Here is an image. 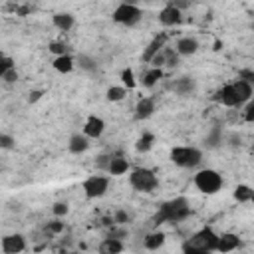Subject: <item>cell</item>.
<instances>
[{
	"label": "cell",
	"instance_id": "6da1fadb",
	"mask_svg": "<svg viewBox=\"0 0 254 254\" xmlns=\"http://www.w3.org/2000/svg\"><path fill=\"white\" fill-rule=\"evenodd\" d=\"M190 214L189 201L185 197H177L173 201H167L161 205L159 212L155 214L153 222L155 225H163V222H181Z\"/></svg>",
	"mask_w": 254,
	"mask_h": 254
},
{
	"label": "cell",
	"instance_id": "7a4b0ae2",
	"mask_svg": "<svg viewBox=\"0 0 254 254\" xmlns=\"http://www.w3.org/2000/svg\"><path fill=\"white\" fill-rule=\"evenodd\" d=\"M216 238L218 234H214L211 229H203L183 244V250L185 252H212L216 248Z\"/></svg>",
	"mask_w": 254,
	"mask_h": 254
},
{
	"label": "cell",
	"instance_id": "3957f363",
	"mask_svg": "<svg viewBox=\"0 0 254 254\" xmlns=\"http://www.w3.org/2000/svg\"><path fill=\"white\" fill-rule=\"evenodd\" d=\"M195 187L205 195H214L222 189V177L212 169H203L195 175Z\"/></svg>",
	"mask_w": 254,
	"mask_h": 254
},
{
	"label": "cell",
	"instance_id": "277c9868",
	"mask_svg": "<svg viewBox=\"0 0 254 254\" xmlns=\"http://www.w3.org/2000/svg\"><path fill=\"white\" fill-rule=\"evenodd\" d=\"M171 161L183 169H193L203 161V153L195 147H175L171 151Z\"/></svg>",
	"mask_w": 254,
	"mask_h": 254
},
{
	"label": "cell",
	"instance_id": "5b68a950",
	"mask_svg": "<svg viewBox=\"0 0 254 254\" xmlns=\"http://www.w3.org/2000/svg\"><path fill=\"white\" fill-rule=\"evenodd\" d=\"M129 183H131V187L135 190H139V193H153V190L157 189V185H159L155 173L149 171V169H141V167L131 171Z\"/></svg>",
	"mask_w": 254,
	"mask_h": 254
},
{
	"label": "cell",
	"instance_id": "8992f818",
	"mask_svg": "<svg viewBox=\"0 0 254 254\" xmlns=\"http://www.w3.org/2000/svg\"><path fill=\"white\" fill-rule=\"evenodd\" d=\"M141 16H143V12H141V8L137 6V4H119L115 10H113V20L117 22V24H125V26H133V24H137L139 20H141Z\"/></svg>",
	"mask_w": 254,
	"mask_h": 254
},
{
	"label": "cell",
	"instance_id": "52a82bcc",
	"mask_svg": "<svg viewBox=\"0 0 254 254\" xmlns=\"http://www.w3.org/2000/svg\"><path fill=\"white\" fill-rule=\"evenodd\" d=\"M84 193L87 199H100L107 193L109 189V179L107 177H102V175H91L89 179L84 181Z\"/></svg>",
	"mask_w": 254,
	"mask_h": 254
},
{
	"label": "cell",
	"instance_id": "ba28073f",
	"mask_svg": "<svg viewBox=\"0 0 254 254\" xmlns=\"http://www.w3.org/2000/svg\"><path fill=\"white\" fill-rule=\"evenodd\" d=\"M104 129H106V121L102 117L91 115V117H87V121L84 125V135H87L89 139H98V137H102Z\"/></svg>",
	"mask_w": 254,
	"mask_h": 254
},
{
	"label": "cell",
	"instance_id": "9c48e42d",
	"mask_svg": "<svg viewBox=\"0 0 254 254\" xmlns=\"http://www.w3.org/2000/svg\"><path fill=\"white\" fill-rule=\"evenodd\" d=\"M214 102H218V104H222V106H227V107H238V106H240V104H238V98H236V91H234V87H233V84H231V85H225L222 89H218L216 95H214Z\"/></svg>",
	"mask_w": 254,
	"mask_h": 254
},
{
	"label": "cell",
	"instance_id": "30bf717a",
	"mask_svg": "<svg viewBox=\"0 0 254 254\" xmlns=\"http://www.w3.org/2000/svg\"><path fill=\"white\" fill-rule=\"evenodd\" d=\"M240 246V238L236 236V234H233V233H225V234H220L218 238H216V252H233V250H236Z\"/></svg>",
	"mask_w": 254,
	"mask_h": 254
},
{
	"label": "cell",
	"instance_id": "8fae6325",
	"mask_svg": "<svg viewBox=\"0 0 254 254\" xmlns=\"http://www.w3.org/2000/svg\"><path fill=\"white\" fill-rule=\"evenodd\" d=\"M159 22L163 26H177L183 22V16H181V10L175 8V6H165L161 12H159Z\"/></svg>",
	"mask_w": 254,
	"mask_h": 254
},
{
	"label": "cell",
	"instance_id": "7c38bea8",
	"mask_svg": "<svg viewBox=\"0 0 254 254\" xmlns=\"http://www.w3.org/2000/svg\"><path fill=\"white\" fill-rule=\"evenodd\" d=\"M26 248V240L22 234H8L2 238V250L8 252V254H16V252H22Z\"/></svg>",
	"mask_w": 254,
	"mask_h": 254
},
{
	"label": "cell",
	"instance_id": "4fadbf2b",
	"mask_svg": "<svg viewBox=\"0 0 254 254\" xmlns=\"http://www.w3.org/2000/svg\"><path fill=\"white\" fill-rule=\"evenodd\" d=\"M165 44H167V34H165V32H161V34H157V36L149 42V46L145 48V52H143V62H149L157 52H161V50L165 48Z\"/></svg>",
	"mask_w": 254,
	"mask_h": 254
},
{
	"label": "cell",
	"instance_id": "5bb4252c",
	"mask_svg": "<svg viewBox=\"0 0 254 254\" xmlns=\"http://www.w3.org/2000/svg\"><path fill=\"white\" fill-rule=\"evenodd\" d=\"M197 50H199V42H197L195 38L185 36V38L177 40L175 52H177L179 56H193V54H197Z\"/></svg>",
	"mask_w": 254,
	"mask_h": 254
},
{
	"label": "cell",
	"instance_id": "9a60e30c",
	"mask_svg": "<svg viewBox=\"0 0 254 254\" xmlns=\"http://www.w3.org/2000/svg\"><path fill=\"white\" fill-rule=\"evenodd\" d=\"M68 149L74 153V155H80V153H85L89 149V137L84 135V133H76L70 137V143H68Z\"/></svg>",
	"mask_w": 254,
	"mask_h": 254
},
{
	"label": "cell",
	"instance_id": "2e32d148",
	"mask_svg": "<svg viewBox=\"0 0 254 254\" xmlns=\"http://www.w3.org/2000/svg\"><path fill=\"white\" fill-rule=\"evenodd\" d=\"M127 169H129V163H127V159H123V157H111L109 163H107V167H106V171H107L109 175H113V177L125 175Z\"/></svg>",
	"mask_w": 254,
	"mask_h": 254
},
{
	"label": "cell",
	"instance_id": "e0dca14e",
	"mask_svg": "<svg viewBox=\"0 0 254 254\" xmlns=\"http://www.w3.org/2000/svg\"><path fill=\"white\" fill-rule=\"evenodd\" d=\"M155 113V102L151 98H143L135 106V117L137 119H149Z\"/></svg>",
	"mask_w": 254,
	"mask_h": 254
},
{
	"label": "cell",
	"instance_id": "ac0fdd59",
	"mask_svg": "<svg viewBox=\"0 0 254 254\" xmlns=\"http://www.w3.org/2000/svg\"><path fill=\"white\" fill-rule=\"evenodd\" d=\"M233 87H234V91H236V98H238V104H240V106L246 104V102H250V98H252V85H250L248 82L238 80V82L233 84Z\"/></svg>",
	"mask_w": 254,
	"mask_h": 254
},
{
	"label": "cell",
	"instance_id": "d6986e66",
	"mask_svg": "<svg viewBox=\"0 0 254 254\" xmlns=\"http://www.w3.org/2000/svg\"><path fill=\"white\" fill-rule=\"evenodd\" d=\"M52 22H54V26L58 28V30H62V32H68V30H72L74 28V16L72 14H68V12H58V14H54V18H52Z\"/></svg>",
	"mask_w": 254,
	"mask_h": 254
},
{
	"label": "cell",
	"instance_id": "ffe728a7",
	"mask_svg": "<svg viewBox=\"0 0 254 254\" xmlns=\"http://www.w3.org/2000/svg\"><path fill=\"white\" fill-rule=\"evenodd\" d=\"M54 70L60 74H70L74 70V58L70 54H64V56H56L54 60Z\"/></svg>",
	"mask_w": 254,
	"mask_h": 254
},
{
	"label": "cell",
	"instance_id": "44dd1931",
	"mask_svg": "<svg viewBox=\"0 0 254 254\" xmlns=\"http://www.w3.org/2000/svg\"><path fill=\"white\" fill-rule=\"evenodd\" d=\"M121 250H123V242H121L119 238H113V236L106 238V240L100 244V252H102V254H117V252H121Z\"/></svg>",
	"mask_w": 254,
	"mask_h": 254
},
{
	"label": "cell",
	"instance_id": "7402d4cb",
	"mask_svg": "<svg viewBox=\"0 0 254 254\" xmlns=\"http://www.w3.org/2000/svg\"><path fill=\"white\" fill-rule=\"evenodd\" d=\"M195 87H197V84H195L193 78H181V80L175 82V91H177L179 95H189V93H193Z\"/></svg>",
	"mask_w": 254,
	"mask_h": 254
},
{
	"label": "cell",
	"instance_id": "603a6c76",
	"mask_svg": "<svg viewBox=\"0 0 254 254\" xmlns=\"http://www.w3.org/2000/svg\"><path fill=\"white\" fill-rule=\"evenodd\" d=\"M165 244V234L163 233H151L145 236V248L147 250H157Z\"/></svg>",
	"mask_w": 254,
	"mask_h": 254
},
{
	"label": "cell",
	"instance_id": "cb8c5ba5",
	"mask_svg": "<svg viewBox=\"0 0 254 254\" xmlns=\"http://www.w3.org/2000/svg\"><path fill=\"white\" fill-rule=\"evenodd\" d=\"M159 80H163V72H161V68H151L145 76H143V80H141V84L145 85V87H153Z\"/></svg>",
	"mask_w": 254,
	"mask_h": 254
},
{
	"label": "cell",
	"instance_id": "d4e9b609",
	"mask_svg": "<svg viewBox=\"0 0 254 254\" xmlns=\"http://www.w3.org/2000/svg\"><path fill=\"white\" fill-rule=\"evenodd\" d=\"M252 189L248 187V185H238L236 189H234V199L238 201V203H248V201H252Z\"/></svg>",
	"mask_w": 254,
	"mask_h": 254
},
{
	"label": "cell",
	"instance_id": "484cf974",
	"mask_svg": "<svg viewBox=\"0 0 254 254\" xmlns=\"http://www.w3.org/2000/svg\"><path fill=\"white\" fill-rule=\"evenodd\" d=\"M125 95H127V89H125L123 85H111V87L107 89V93H106V98H107L109 102H121Z\"/></svg>",
	"mask_w": 254,
	"mask_h": 254
},
{
	"label": "cell",
	"instance_id": "4316f807",
	"mask_svg": "<svg viewBox=\"0 0 254 254\" xmlns=\"http://www.w3.org/2000/svg\"><path fill=\"white\" fill-rule=\"evenodd\" d=\"M153 141H155V137H153L151 133H143V135L137 139V143H135V149H137L139 153H147V151L153 147Z\"/></svg>",
	"mask_w": 254,
	"mask_h": 254
},
{
	"label": "cell",
	"instance_id": "83f0119b",
	"mask_svg": "<svg viewBox=\"0 0 254 254\" xmlns=\"http://www.w3.org/2000/svg\"><path fill=\"white\" fill-rule=\"evenodd\" d=\"M121 82H123V87L125 89H133L135 85H137V82H135V76H133V70H123L121 72Z\"/></svg>",
	"mask_w": 254,
	"mask_h": 254
},
{
	"label": "cell",
	"instance_id": "f1b7e54d",
	"mask_svg": "<svg viewBox=\"0 0 254 254\" xmlns=\"http://www.w3.org/2000/svg\"><path fill=\"white\" fill-rule=\"evenodd\" d=\"M78 62H80V68L82 70H85V72H95V70H98V64H95V60H91L89 56H80L78 58Z\"/></svg>",
	"mask_w": 254,
	"mask_h": 254
},
{
	"label": "cell",
	"instance_id": "f546056e",
	"mask_svg": "<svg viewBox=\"0 0 254 254\" xmlns=\"http://www.w3.org/2000/svg\"><path fill=\"white\" fill-rule=\"evenodd\" d=\"M48 50H50L52 54H56V56L68 54V46H66V44H62V42H52V44L48 46Z\"/></svg>",
	"mask_w": 254,
	"mask_h": 254
},
{
	"label": "cell",
	"instance_id": "4dcf8cb0",
	"mask_svg": "<svg viewBox=\"0 0 254 254\" xmlns=\"http://www.w3.org/2000/svg\"><path fill=\"white\" fill-rule=\"evenodd\" d=\"M10 68H14V62H12L10 58H6L2 52H0V78H2V74H4L6 70H10Z\"/></svg>",
	"mask_w": 254,
	"mask_h": 254
},
{
	"label": "cell",
	"instance_id": "1f68e13d",
	"mask_svg": "<svg viewBox=\"0 0 254 254\" xmlns=\"http://www.w3.org/2000/svg\"><path fill=\"white\" fill-rule=\"evenodd\" d=\"M62 231H64V222H60V220H52L46 227V233H50V234H60Z\"/></svg>",
	"mask_w": 254,
	"mask_h": 254
},
{
	"label": "cell",
	"instance_id": "d6a6232c",
	"mask_svg": "<svg viewBox=\"0 0 254 254\" xmlns=\"http://www.w3.org/2000/svg\"><path fill=\"white\" fill-rule=\"evenodd\" d=\"M149 64L153 68H161V66H165V54H163V50L161 52H157L151 60H149Z\"/></svg>",
	"mask_w": 254,
	"mask_h": 254
},
{
	"label": "cell",
	"instance_id": "836d02e7",
	"mask_svg": "<svg viewBox=\"0 0 254 254\" xmlns=\"http://www.w3.org/2000/svg\"><path fill=\"white\" fill-rule=\"evenodd\" d=\"M14 137L12 135H6V133H0V147L2 149H12L14 147Z\"/></svg>",
	"mask_w": 254,
	"mask_h": 254
},
{
	"label": "cell",
	"instance_id": "e575fe53",
	"mask_svg": "<svg viewBox=\"0 0 254 254\" xmlns=\"http://www.w3.org/2000/svg\"><path fill=\"white\" fill-rule=\"evenodd\" d=\"M52 211H54V214H56V216H66V214H68V211H70V207H68V203H56Z\"/></svg>",
	"mask_w": 254,
	"mask_h": 254
},
{
	"label": "cell",
	"instance_id": "d590c367",
	"mask_svg": "<svg viewBox=\"0 0 254 254\" xmlns=\"http://www.w3.org/2000/svg\"><path fill=\"white\" fill-rule=\"evenodd\" d=\"M2 80H4L6 84H14V82L18 80V72H16V68H10V70H6V72L2 74Z\"/></svg>",
	"mask_w": 254,
	"mask_h": 254
},
{
	"label": "cell",
	"instance_id": "8d00e7d4",
	"mask_svg": "<svg viewBox=\"0 0 254 254\" xmlns=\"http://www.w3.org/2000/svg\"><path fill=\"white\" fill-rule=\"evenodd\" d=\"M207 143H209V147H216V145L220 143V133H218V129H212V133L207 137Z\"/></svg>",
	"mask_w": 254,
	"mask_h": 254
},
{
	"label": "cell",
	"instance_id": "74e56055",
	"mask_svg": "<svg viewBox=\"0 0 254 254\" xmlns=\"http://www.w3.org/2000/svg\"><path fill=\"white\" fill-rule=\"evenodd\" d=\"M238 80H244V82L252 84V82H254V72H252V70H242L240 76H238Z\"/></svg>",
	"mask_w": 254,
	"mask_h": 254
},
{
	"label": "cell",
	"instance_id": "f35d334b",
	"mask_svg": "<svg viewBox=\"0 0 254 254\" xmlns=\"http://www.w3.org/2000/svg\"><path fill=\"white\" fill-rule=\"evenodd\" d=\"M127 220H129V216H127V212H123V211H117L115 216H113V222H119V225H123V222H127Z\"/></svg>",
	"mask_w": 254,
	"mask_h": 254
},
{
	"label": "cell",
	"instance_id": "ab89813d",
	"mask_svg": "<svg viewBox=\"0 0 254 254\" xmlns=\"http://www.w3.org/2000/svg\"><path fill=\"white\" fill-rule=\"evenodd\" d=\"M171 6H175V8L183 10V8L190 6V0H171Z\"/></svg>",
	"mask_w": 254,
	"mask_h": 254
},
{
	"label": "cell",
	"instance_id": "60d3db41",
	"mask_svg": "<svg viewBox=\"0 0 254 254\" xmlns=\"http://www.w3.org/2000/svg\"><path fill=\"white\" fill-rule=\"evenodd\" d=\"M244 119L248 121V123H252L254 121V106L248 102V106H246V113H244Z\"/></svg>",
	"mask_w": 254,
	"mask_h": 254
},
{
	"label": "cell",
	"instance_id": "b9f144b4",
	"mask_svg": "<svg viewBox=\"0 0 254 254\" xmlns=\"http://www.w3.org/2000/svg\"><path fill=\"white\" fill-rule=\"evenodd\" d=\"M42 95H44V93H42L40 89H34V91H30V98H28V102H30V104H36V102H38V100L42 98Z\"/></svg>",
	"mask_w": 254,
	"mask_h": 254
},
{
	"label": "cell",
	"instance_id": "7bdbcfd3",
	"mask_svg": "<svg viewBox=\"0 0 254 254\" xmlns=\"http://www.w3.org/2000/svg\"><path fill=\"white\" fill-rule=\"evenodd\" d=\"M123 2H125V4H135L137 0H123Z\"/></svg>",
	"mask_w": 254,
	"mask_h": 254
}]
</instances>
